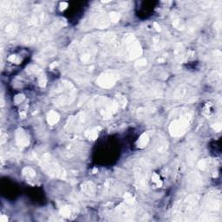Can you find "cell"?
I'll return each instance as SVG.
<instances>
[{"mask_svg": "<svg viewBox=\"0 0 222 222\" xmlns=\"http://www.w3.org/2000/svg\"><path fill=\"white\" fill-rule=\"evenodd\" d=\"M39 161L42 168L44 169L46 173H48V175H51L52 176L60 177V178L65 176L64 170L60 168V166L57 163V162L50 155L48 154L42 155Z\"/></svg>", "mask_w": 222, "mask_h": 222, "instance_id": "cell-1", "label": "cell"}, {"mask_svg": "<svg viewBox=\"0 0 222 222\" xmlns=\"http://www.w3.org/2000/svg\"><path fill=\"white\" fill-rule=\"evenodd\" d=\"M57 96H55L56 103L61 105L70 103L75 98V90L69 83H62L59 85L58 90H55Z\"/></svg>", "mask_w": 222, "mask_h": 222, "instance_id": "cell-2", "label": "cell"}, {"mask_svg": "<svg viewBox=\"0 0 222 222\" xmlns=\"http://www.w3.org/2000/svg\"><path fill=\"white\" fill-rule=\"evenodd\" d=\"M190 122V116L185 115L181 117L174 120L169 127L170 133L174 136H181L186 132Z\"/></svg>", "mask_w": 222, "mask_h": 222, "instance_id": "cell-3", "label": "cell"}, {"mask_svg": "<svg viewBox=\"0 0 222 222\" xmlns=\"http://www.w3.org/2000/svg\"><path fill=\"white\" fill-rule=\"evenodd\" d=\"M135 181L138 186L141 188H144L147 186V181L149 179V168L147 163L144 161H141L135 167Z\"/></svg>", "mask_w": 222, "mask_h": 222, "instance_id": "cell-4", "label": "cell"}, {"mask_svg": "<svg viewBox=\"0 0 222 222\" xmlns=\"http://www.w3.org/2000/svg\"><path fill=\"white\" fill-rule=\"evenodd\" d=\"M118 76L114 71H107L102 74L97 80V84L103 88H110L117 81Z\"/></svg>", "mask_w": 222, "mask_h": 222, "instance_id": "cell-5", "label": "cell"}, {"mask_svg": "<svg viewBox=\"0 0 222 222\" xmlns=\"http://www.w3.org/2000/svg\"><path fill=\"white\" fill-rule=\"evenodd\" d=\"M16 138H17V142L21 147H27L29 145V139H28L27 135L24 131H18V133L16 135Z\"/></svg>", "mask_w": 222, "mask_h": 222, "instance_id": "cell-6", "label": "cell"}, {"mask_svg": "<svg viewBox=\"0 0 222 222\" xmlns=\"http://www.w3.org/2000/svg\"><path fill=\"white\" fill-rule=\"evenodd\" d=\"M47 121H48L49 124L51 125L56 124V123L59 121V115L57 113V112H55V111H51V112L48 114Z\"/></svg>", "mask_w": 222, "mask_h": 222, "instance_id": "cell-7", "label": "cell"}, {"mask_svg": "<svg viewBox=\"0 0 222 222\" xmlns=\"http://www.w3.org/2000/svg\"><path fill=\"white\" fill-rule=\"evenodd\" d=\"M99 129H100V128H94V129H92L90 130H89L88 132H86L85 135H86V136L89 138L90 140V139H91V140H95L96 138L97 137L98 133H99Z\"/></svg>", "mask_w": 222, "mask_h": 222, "instance_id": "cell-8", "label": "cell"}, {"mask_svg": "<svg viewBox=\"0 0 222 222\" xmlns=\"http://www.w3.org/2000/svg\"><path fill=\"white\" fill-rule=\"evenodd\" d=\"M149 141V137L147 134H143L140 139L138 140V147L139 148H144Z\"/></svg>", "mask_w": 222, "mask_h": 222, "instance_id": "cell-9", "label": "cell"}, {"mask_svg": "<svg viewBox=\"0 0 222 222\" xmlns=\"http://www.w3.org/2000/svg\"><path fill=\"white\" fill-rule=\"evenodd\" d=\"M83 189L85 193L89 195H92L94 193H95V187L94 185L90 182L86 183L84 185V187L83 188Z\"/></svg>", "mask_w": 222, "mask_h": 222, "instance_id": "cell-10", "label": "cell"}, {"mask_svg": "<svg viewBox=\"0 0 222 222\" xmlns=\"http://www.w3.org/2000/svg\"><path fill=\"white\" fill-rule=\"evenodd\" d=\"M24 174H25V175H28L29 177L35 176V175H36L35 171H34L32 168H25L24 169Z\"/></svg>", "mask_w": 222, "mask_h": 222, "instance_id": "cell-11", "label": "cell"}, {"mask_svg": "<svg viewBox=\"0 0 222 222\" xmlns=\"http://www.w3.org/2000/svg\"><path fill=\"white\" fill-rule=\"evenodd\" d=\"M152 180H153V182H155L156 184L158 187H161L162 186V181L160 180V176L156 175V174H154L153 176H152Z\"/></svg>", "mask_w": 222, "mask_h": 222, "instance_id": "cell-12", "label": "cell"}, {"mask_svg": "<svg viewBox=\"0 0 222 222\" xmlns=\"http://www.w3.org/2000/svg\"><path fill=\"white\" fill-rule=\"evenodd\" d=\"M61 214L64 216H70V214H71V211H70V209L69 207H65L64 208L62 207V209H61Z\"/></svg>", "mask_w": 222, "mask_h": 222, "instance_id": "cell-13", "label": "cell"}, {"mask_svg": "<svg viewBox=\"0 0 222 222\" xmlns=\"http://www.w3.org/2000/svg\"><path fill=\"white\" fill-rule=\"evenodd\" d=\"M109 16H110L111 21H113V22H117L118 20L120 19V16L116 12H112Z\"/></svg>", "mask_w": 222, "mask_h": 222, "instance_id": "cell-14", "label": "cell"}, {"mask_svg": "<svg viewBox=\"0 0 222 222\" xmlns=\"http://www.w3.org/2000/svg\"><path fill=\"white\" fill-rule=\"evenodd\" d=\"M39 83L41 86H45L46 84V77L45 76H40L39 77Z\"/></svg>", "mask_w": 222, "mask_h": 222, "instance_id": "cell-15", "label": "cell"}, {"mask_svg": "<svg viewBox=\"0 0 222 222\" xmlns=\"http://www.w3.org/2000/svg\"><path fill=\"white\" fill-rule=\"evenodd\" d=\"M146 64H147V61L145 60V59H142V60H140L139 62L137 63V66H144L146 65Z\"/></svg>", "mask_w": 222, "mask_h": 222, "instance_id": "cell-16", "label": "cell"}, {"mask_svg": "<svg viewBox=\"0 0 222 222\" xmlns=\"http://www.w3.org/2000/svg\"><path fill=\"white\" fill-rule=\"evenodd\" d=\"M214 125H215V126H214V129H215V131L220 132V129H221V124H220V123H216V124Z\"/></svg>", "mask_w": 222, "mask_h": 222, "instance_id": "cell-17", "label": "cell"}]
</instances>
